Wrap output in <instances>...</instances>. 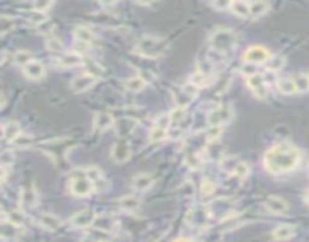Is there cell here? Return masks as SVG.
<instances>
[{"label":"cell","instance_id":"obj_1","mask_svg":"<svg viewBox=\"0 0 309 242\" xmlns=\"http://www.w3.org/2000/svg\"><path fill=\"white\" fill-rule=\"evenodd\" d=\"M302 161V151L288 142L270 147L264 155V168L271 174H285L294 171Z\"/></svg>","mask_w":309,"mask_h":242},{"label":"cell","instance_id":"obj_2","mask_svg":"<svg viewBox=\"0 0 309 242\" xmlns=\"http://www.w3.org/2000/svg\"><path fill=\"white\" fill-rule=\"evenodd\" d=\"M166 50H168L166 41L162 40L160 37H154V35L142 37L134 46V52L139 56L148 58V59H157L162 55H165Z\"/></svg>","mask_w":309,"mask_h":242},{"label":"cell","instance_id":"obj_3","mask_svg":"<svg viewBox=\"0 0 309 242\" xmlns=\"http://www.w3.org/2000/svg\"><path fill=\"white\" fill-rule=\"evenodd\" d=\"M237 44V37L231 29L219 27L210 37V47L218 55H226L234 50Z\"/></svg>","mask_w":309,"mask_h":242},{"label":"cell","instance_id":"obj_4","mask_svg":"<svg viewBox=\"0 0 309 242\" xmlns=\"http://www.w3.org/2000/svg\"><path fill=\"white\" fill-rule=\"evenodd\" d=\"M68 188L74 197H89L95 191L94 182L90 180V177L88 176V171L85 170H76L71 173V180H70Z\"/></svg>","mask_w":309,"mask_h":242},{"label":"cell","instance_id":"obj_5","mask_svg":"<svg viewBox=\"0 0 309 242\" xmlns=\"http://www.w3.org/2000/svg\"><path fill=\"white\" fill-rule=\"evenodd\" d=\"M234 201L231 198H225V197H221L218 200L211 201L207 209H208V214L211 218H216V220H229L232 210H234Z\"/></svg>","mask_w":309,"mask_h":242},{"label":"cell","instance_id":"obj_6","mask_svg":"<svg viewBox=\"0 0 309 242\" xmlns=\"http://www.w3.org/2000/svg\"><path fill=\"white\" fill-rule=\"evenodd\" d=\"M232 115L234 112L231 105H221L207 114V123L210 127H222L232 120Z\"/></svg>","mask_w":309,"mask_h":242},{"label":"cell","instance_id":"obj_7","mask_svg":"<svg viewBox=\"0 0 309 242\" xmlns=\"http://www.w3.org/2000/svg\"><path fill=\"white\" fill-rule=\"evenodd\" d=\"M110 158L115 164H124L127 162L132 158V144L129 139H118L113 145H112V151H110Z\"/></svg>","mask_w":309,"mask_h":242},{"label":"cell","instance_id":"obj_8","mask_svg":"<svg viewBox=\"0 0 309 242\" xmlns=\"http://www.w3.org/2000/svg\"><path fill=\"white\" fill-rule=\"evenodd\" d=\"M271 58L270 52L263 46H251L243 55V60L246 64L257 65V64H265Z\"/></svg>","mask_w":309,"mask_h":242},{"label":"cell","instance_id":"obj_9","mask_svg":"<svg viewBox=\"0 0 309 242\" xmlns=\"http://www.w3.org/2000/svg\"><path fill=\"white\" fill-rule=\"evenodd\" d=\"M196 94H198V86H195L193 83H185L178 91H175L174 99L178 108H187L195 100Z\"/></svg>","mask_w":309,"mask_h":242},{"label":"cell","instance_id":"obj_10","mask_svg":"<svg viewBox=\"0 0 309 242\" xmlns=\"http://www.w3.org/2000/svg\"><path fill=\"white\" fill-rule=\"evenodd\" d=\"M210 214L207 207H193L187 214V223L195 229H202L207 226L210 220Z\"/></svg>","mask_w":309,"mask_h":242},{"label":"cell","instance_id":"obj_11","mask_svg":"<svg viewBox=\"0 0 309 242\" xmlns=\"http://www.w3.org/2000/svg\"><path fill=\"white\" fill-rule=\"evenodd\" d=\"M95 212L92 209H83L71 217V224L76 229H88L95 223Z\"/></svg>","mask_w":309,"mask_h":242},{"label":"cell","instance_id":"obj_12","mask_svg":"<svg viewBox=\"0 0 309 242\" xmlns=\"http://www.w3.org/2000/svg\"><path fill=\"white\" fill-rule=\"evenodd\" d=\"M247 86L255 94V97L258 99H265L267 96V82H265V77L260 73L254 74V76H249L247 77Z\"/></svg>","mask_w":309,"mask_h":242},{"label":"cell","instance_id":"obj_13","mask_svg":"<svg viewBox=\"0 0 309 242\" xmlns=\"http://www.w3.org/2000/svg\"><path fill=\"white\" fill-rule=\"evenodd\" d=\"M95 83H97V77H94L92 74H88V73H83V74L76 76L71 80V89L79 94V93H85V91L90 89Z\"/></svg>","mask_w":309,"mask_h":242},{"label":"cell","instance_id":"obj_14","mask_svg":"<svg viewBox=\"0 0 309 242\" xmlns=\"http://www.w3.org/2000/svg\"><path fill=\"white\" fill-rule=\"evenodd\" d=\"M23 73L30 80H40L45 74V67H44V64L41 62V60L34 59V60H30L27 65L23 67Z\"/></svg>","mask_w":309,"mask_h":242},{"label":"cell","instance_id":"obj_15","mask_svg":"<svg viewBox=\"0 0 309 242\" xmlns=\"http://www.w3.org/2000/svg\"><path fill=\"white\" fill-rule=\"evenodd\" d=\"M265 207H267V210H270L271 214H274V215L287 214L288 209H290L288 203L282 197H277V195H270L265 200Z\"/></svg>","mask_w":309,"mask_h":242},{"label":"cell","instance_id":"obj_16","mask_svg":"<svg viewBox=\"0 0 309 242\" xmlns=\"http://www.w3.org/2000/svg\"><path fill=\"white\" fill-rule=\"evenodd\" d=\"M154 185V177L148 173H140L133 177L132 180V186L136 192H145Z\"/></svg>","mask_w":309,"mask_h":242},{"label":"cell","instance_id":"obj_17","mask_svg":"<svg viewBox=\"0 0 309 242\" xmlns=\"http://www.w3.org/2000/svg\"><path fill=\"white\" fill-rule=\"evenodd\" d=\"M115 124V120L109 112H98L94 117V130L95 132H106Z\"/></svg>","mask_w":309,"mask_h":242},{"label":"cell","instance_id":"obj_18","mask_svg":"<svg viewBox=\"0 0 309 242\" xmlns=\"http://www.w3.org/2000/svg\"><path fill=\"white\" fill-rule=\"evenodd\" d=\"M56 60V64L60 67V68H73V67H77L80 64H83V59L79 53H64L62 56H59Z\"/></svg>","mask_w":309,"mask_h":242},{"label":"cell","instance_id":"obj_19","mask_svg":"<svg viewBox=\"0 0 309 242\" xmlns=\"http://www.w3.org/2000/svg\"><path fill=\"white\" fill-rule=\"evenodd\" d=\"M20 235V227L12 224L11 221H8L6 218H3L2 226H0V238H2L3 242L6 241H14L17 239Z\"/></svg>","mask_w":309,"mask_h":242},{"label":"cell","instance_id":"obj_20","mask_svg":"<svg viewBox=\"0 0 309 242\" xmlns=\"http://www.w3.org/2000/svg\"><path fill=\"white\" fill-rule=\"evenodd\" d=\"M86 171H88V176L90 177V180L94 182V186H95L97 192H103V191L107 189V186H109L107 180H106V177L103 176V173L98 168H89Z\"/></svg>","mask_w":309,"mask_h":242},{"label":"cell","instance_id":"obj_21","mask_svg":"<svg viewBox=\"0 0 309 242\" xmlns=\"http://www.w3.org/2000/svg\"><path fill=\"white\" fill-rule=\"evenodd\" d=\"M118 204L119 207L124 210V212H129V214H132V212H136L140 206V198L134 194H130V195H126L118 200Z\"/></svg>","mask_w":309,"mask_h":242},{"label":"cell","instance_id":"obj_22","mask_svg":"<svg viewBox=\"0 0 309 242\" xmlns=\"http://www.w3.org/2000/svg\"><path fill=\"white\" fill-rule=\"evenodd\" d=\"M2 135H3V139L12 142L15 141L20 135H21V129H20V124L15 123V121H9V123H5L2 126Z\"/></svg>","mask_w":309,"mask_h":242},{"label":"cell","instance_id":"obj_23","mask_svg":"<svg viewBox=\"0 0 309 242\" xmlns=\"http://www.w3.org/2000/svg\"><path fill=\"white\" fill-rule=\"evenodd\" d=\"M296 235V227L290 224H281L273 230V238L276 241H288Z\"/></svg>","mask_w":309,"mask_h":242},{"label":"cell","instance_id":"obj_24","mask_svg":"<svg viewBox=\"0 0 309 242\" xmlns=\"http://www.w3.org/2000/svg\"><path fill=\"white\" fill-rule=\"evenodd\" d=\"M38 223L43 229L45 230H57L60 226H62V221L56 217V215H51V214H41L40 218H38Z\"/></svg>","mask_w":309,"mask_h":242},{"label":"cell","instance_id":"obj_25","mask_svg":"<svg viewBox=\"0 0 309 242\" xmlns=\"http://www.w3.org/2000/svg\"><path fill=\"white\" fill-rule=\"evenodd\" d=\"M74 35H76L79 43H85L88 46L95 41V34L92 32L89 27H86V26H77L74 29Z\"/></svg>","mask_w":309,"mask_h":242},{"label":"cell","instance_id":"obj_26","mask_svg":"<svg viewBox=\"0 0 309 242\" xmlns=\"http://www.w3.org/2000/svg\"><path fill=\"white\" fill-rule=\"evenodd\" d=\"M229 11L237 17L247 18V17H251V3L249 2H231Z\"/></svg>","mask_w":309,"mask_h":242},{"label":"cell","instance_id":"obj_27","mask_svg":"<svg viewBox=\"0 0 309 242\" xmlns=\"http://www.w3.org/2000/svg\"><path fill=\"white\" fill-rule=\"evenodd\" d=\"M276 86L277 89L281 91L282 94L285 96H290V94H296L297 93V88H296V83H294V79H290V77H282L276 82Z\"/></svg>","mask_w":309,"mask_h":242},{"label":"cell","instance_id":"obj_28","mask_svg":"<svg viewBox=\"0 0 309 242\" xmlns=\"http://www.w3.org/2000/svg\"><path fill=\"white\" fill-rule=\"evenodd\" d=\"M94 226H95L97 229H101V230H106V232L112 233V232L115 230V227H116V221H115V218H112V217L100 215V217L95 218Z\"/></svg>","mask_w":309,"mask_h":242},{"label":"cell","instance_id":"obj_29","mask_svg":"<svg viewBox=\"0 0 309 242\" xmlns=\"http://www.w3.org/2000/svg\"><path fill=\"white\" fill-rule=\"evenodd\" d=\"M37 192L34 189H21V195H20V201L23 207H34L37 204Z\"/></svg>","mask_w":309,"mask_h":242},{"label":"cell","instance_id":"obj_30","mask_svg":"<svg viewBox=\"0 0 309 242\" xmlns=\"http://www.w3.org/2000/svg\"><path fill=\"white\" fill-rule=\"evenodd\" d=\"M83 65H85V70L88 74H92L94 77H101L103 76V68L101 65L97 62V60H92V59H83Z\"/></svg>","mask_w":309,"mask_h":242},{"label":"cell","instance_id":"obj_31","mask_svg":"<svg viewBox=\"0 0 309 242\" xmlns=\"http://www.w3.org/2000/svg\"><path fill=\"white\" fill-rule=\"evenodd\" d=\"M146 86V80L142 76H133L126 82V88L129 91H133V93H139Z\"/></svg>","mask_w":309,"mask_h":242},{"label":"cell","instance_id":"obj_32","mask_svg":"<svg viewBox=\"0 0 309 242\" xmlns=\"http://www.w3.org/2000/svg\"><path fill=\"white\" fill-rule=\"evenodd\" d=\"M270 9V5L265 2H252L251 3V17L254 18H260L263 15H265Z\"/></svg>","mask_w":309,"mask_h":242},{"label":"cell","instance_id":"obj_33","mask_svg":"<svg viewBox=\"0 0 309 242\" xmlns=\"http://www.w3.org/2000/svg\"><path fill=\"white\" fill-rule=\"evenodd\" d=\"M284 65H285V59L282 56H271L265 62V68L273 73H277Z\"/></svg>","mask_w":309,"mask_h":242},{"label":"cell","instance_id":"obj_34","mask_svg":"<svg viewBox=\"0 0 309 242\" xmlns=\"http://www.w3.org/2000/svg\"><path fill=\"white\" fill-rule=\"evenodd\" d=\"M86 236H89V238H92V239H95L97 242H109V241H110V238H112L109 232L101 230V229H97V227H94V229H89Z\"/></svg>","mask_w":309,"mask_h":242},{"label":"cell","instance_id":"obj_35","mask_svg":"<svg viewBox=\"0 0 309 242\" xmlns=\"http://www.w3.org/2000/svg\"><path fill=\"white\" fill-rule=\"evenodd\" d=\"M30 60H34V55L32 52H29V50H18L15 52L14 55V62L18 64V65H27Z\"/></svg>","mask_w":309,"mask_h":242},{"label":"cell","instance_id":"obj_36","mask_svg":"<svg viewBox=\"0 0 309 242\" xmlns=\"http://www.w3.org/2000/svg\"><path fill=\"white\" fill-rule=\"evenodd\" d=\"M134 126H136V120H130V118L119 120L118 121V132H119V135H129L134 129Z\"/></svg>","mask_w":309,"mask_h":242},{"label":"cell","instance_id":"obj_37","mask_svg":"<svg viewBox=\"0 0 309 242\" xmlns=\"http://www.w3.org/2000/svg\"><path fill=\"white\" fill-rule=\"evenodd\" d=\"M294 83L297 93H306V91H309V74H297L294 77Z\"/></svg>","mask_w":309,"mask_h":242},{"label":"cell","instance_id":"obj_38","mask_svg":"<svg viewBox=\"0 0 309 242\" xmlns=\"http://www.w3.org/2000/svg\"><path fill=\"white\" fill-rule=\"evenodd\" d=\"M166 136H168V130L166 129L154 126L151 129V132H149V142H160V141L166 139Z\"/></svg>","mask_w":309,"mask_h":242},{"label":"cell","instance_id":"obj_39","mask_svg":"<svg viewBox=\"0 0 309 242\" xmlns=\"http://www.w3.org/2000/svg\"><path fill=\"white\" fill-rule=\"evenodd\" d=\"M45 47L51 52H62L64 50V44L60 43L59 38L53 37V35H48L47 40H45Z\"/></svg>","mask_w":309,"mask_h":242},{"label":"cell","instance_id":"obj_40","mask_svg":"<svg viewBox=\"0 0 309 242\" xmlns=\"http://www.w3.org/2000/svg\"><path fill=\"white\" fill-rule=\"evenodd\" d=\"M6 218V217H5ZM8 221H11L12 224H15V226H23L24 224V214L21 210H18V209H15V210H11L9 212V215H8V218H6Z\"/></svg>","mask_w":309,"mask_h":242},{"label":"cell","instance_id":"obj_41","mask_svg":"<svg viewBox=\"0 0 309 242\" xmlns=\"http://www.w3.org/2000/svg\"><path fill=\"white\" fill-rule=\"evenodd\" d=\"M12 27H14V20L11 17L2 15V18H0V34L5 37L9 30H12Z\"/></svg>","mask_w":309,"mask_h":242},{"label":"cell","instance_id":"obj_42","mask_svg":"<svg viewBox=\"0 0 309 242\" xmlns=\"http://www.w3.org/2000/svg\"><path fill=\"white\" fill-rule=\"evenodd\" d=\"M47 20H48V17L44 12H38V11H30L29 12V21L32 24H43Z\"/></svg>","mask_w":309,"mask_h":242},{"label":"cell","instance_id":"obj_43","mask_svg":"<svg viewBox=\"0 0 309 242\" xmlns=\"http://www.w3.org/2000/svg\"><path fill=\"white\" fill-rule=\"evenodd\" d=\"M216 188H218V185H216L213 180H210V179H205V180L202 182L201 192H202V195H204V197H208V195L214 194Z\"/></svg>","mask_w":309,"mask_h":242},{"label":"cell","instance_id":"obj_44","mask_svg":"<svg viewBox=\"0 0 309 242\" xmlns=\"http://www.w3.org/2000/svg\"><path fill=\"white\" fill-rule=\"evenodd\" d=\"M232 174L234 176H237L238 179H246L247 177V174H249V167H247L244 162H238L237 164V167L234 168V171H232Z\"/></svg>","mask_w":309,"mask_h":242},{"label":"cell","instance_id":"obj_45","mask_svg":"<svg viewBox=\"0 0 309 242\" xmlns=\"http://www.w3.org/2000/svg\"><path fill=\"white\" fill-rule=\"evenodd\" d=\"M171 124H172V121H171V115L169 114H163V115H160L157 120H156V124L154 126H157V127H162V129H169L171 127Z\"/></svg>","mask_w":309,"mask_h":242},{"label":"cell","instance_id":"obj_46","mask_svg":"<svg viewBox=\"0 0 309 242\" xmlns=\"http://www.w3.org/2000/svg\"><path fill=\"white\" fill-rule=\"evenodd\" d=\"M222 135V127H210L205 133L208 142H216Z\"/></svg>","mask_w":309,"mask_h":242},{"label":"cell","instance_id":"obj_47","mask_svg":"<svg viewBox=\"0 0 309 242\" xmlns=\"http://www.w3.org/2000/svg\"><path fill=\"white\" fill-rule=\"evenodd\" d=\"M171 121H172V124H175V123H179V121L185 117V108H175L171 114Z\"/></svg>","mask_w":309,"mask_h":242},{"label":"cell","instance_id":"obj_48","mask_svg":"<svg viewBox=\"0 0 309 242\" xmlns=\"http://www.w3.org/2000/svg\"><path fill=\"white\" fill-rule=\"evenodd\" d=\"M53 6V2H35L34 3V11H38V12H47L50 8Z\"/></svg>","mask_w":309,"mask_h":242},{"label":"cell","instance_id":"obj_49","mask_svg":"<svg viewBox=\"0 0 309 242\" xmlns=\"http://www.w3.org/2000/svg\"><path fill=\"white\" fill-rule=\"evenodd\" d=\"M211 6L214 9H218V11H225V9L231 8V2H213Z\"/></svg>","mask_w":309,"mask_h":242},{"label":"cell","instance_id":"obj_50","mask_svg":"<svg viewBox=\"0 0 309 242\" xmlns=\"http://www.w3.org/2000/svg\"><path fill=\"white\" fill-rule=\"evenodd\" d=\"M14 142H15V144H18L20 147H23V144H24V145H29L30 142H32V138H30V136H27V135H23V133H21V135H20V136H18V138L14 141Z\"/></svg>","mask_w":309,"mask_h":242},{"label":"cell","instance_id":"obj_51","mask_svg":"<svg viewBox=\"0 0 309 242\" xmlns=\"http://www.w3.org/2000/svg\"><path fill=\"white\" fill-rule=\"evenodd\" d=\"M6 176H8V168L6 167H2V183L3 185L6 183Z\"/></svg>","mask_w":309,"mask_h":242},{"label":"cell","instance_id":"obj_52","mask_svg":"<svg viewBox=\"0 0 309 242\" xmlns=\"http://www.w3.org/2000/svg\"><path fill=\"white\" fill-rule=\"evenodd\" d=\"M174 242H193V241H190L187 238H179V239H175Z\"/></svg>","mask_w":309,"mask_h":242},{"label":"cell","instance_id":"obj_53","mask_svg":"<svg viewBox=\"0 0 309 242\" xmlns=\"http://www.w3.org/2000/svg\"><path fill=\"white\" fill-rule=\"evenodd\" d=\"M82 242H97V241H95V239H92V238H89V236H86Z\"/></svg>","mask_w":309,"mask_h":242},{"label":"cell","instance_id":"obj_54","mask_svg":"<svg viewBox=\"0 0 309 242\" xmlns=\"http://www.w3.org/2000/svg\"><path fill=\"white\" fill-rule=\"evenodd\" d=\"M305 201H306V203L309 204V192H308V194L305 195Z\"/></svg>","mask_w":309,"mask_h":242}]
</instances>
